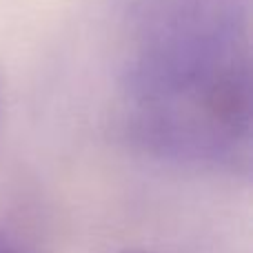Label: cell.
Returning <instances> with one entry per match:
<instances>
[{"label":"cell","instance_id":"obj_3","mask_svg":"<svg viewBox=\"0 0 253 253\" xmlns=\"http://www.w3.org/2000/svg\"><path fill=\"white\" fill-rule=\"evenodd\" d=\"M118 253H153V251H144V249H126V251H118Z\"/></svg>","mask_w":253,"mask_h":253},{"label":"cell","instance_id":"obj_2","mask_svg":"<svg viewBox=\"0 0 253 253\" xmlns=\"http://www.w3.org/2000/svg\"><path fill=\"white\" fill-rule=\"evenodd\" d=\"M0 253H22L18 247H13V245H9V242H4L2 238H0Z\"/></svg>","mask_w":253,"mask_h":253},{"label":"cell","instance_id":"obj_1","mask_svg":"<svg viewBox=\"0 0 253 253\" xmlns=\"http://www.w3.org/2000/svg\"><path fill=\"white\" fill-rule=\"evenodd\" d=\"M125 60V118L153 153L249 167L251 74L245 29L224 0H140Z\"/></svg>","mask_w":253,"mask_h":253}]
</instances>
